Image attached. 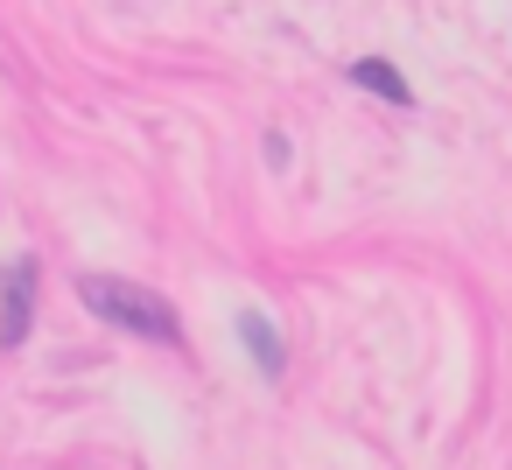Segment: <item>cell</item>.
<instances>
[{"instance_id":"1","label":"cell","mask_w":512,"mask_h":470,"mask_svg":"<svg viewBox=\"0 0 512 470\" xmlns=\"http://www.w3.org/2000/svg\"><path fill=\"white\" fill-rule=\"evenodd\" d=\"M78 302H85L92 316L120 323V330L148 337V344H183L176 309H169L155 288H141V281H120V274H78Z\"/></svg>"},{"instance_id":"4","label":"cell","mask_w":512,"mask_h":470,"mask_svg":"<svg viewBox=\"0 0 512 470\" xmlns=\"http://www.w3.org/2000/svg\"><path fill=\"white\" fill-rule=\"evenodd\" d=\"M351 85L372 92V99H386V106H414V85H407L386 57H358V64H351Z\"/></svg>"},{"instance_id":"3","label":"cell","mask_w":512,"mask_h":470,"mask_svg":"<svg viewBox=\"0 0 512 470\" xmlns=\"http://www.w3.org/2000/svg\"><path fill=\"white\" fill-rule=\"evenodd\" d=\"M239 344H246V358H253V372H260V379H281L288 344H281V330H274L260 309H246V316H239Z\"/></svg>"},{"instance_id":"2","label":"cell","mask_w":512,"mask_h":470,"mask_svg":"<svg viewBox=\"0 0 512 470\" xmlns=\"http://www.w3.org/2000/svg\"><path fill=\"white\" fill-rule=\"evenodd\" d=\"M36 323V260H8L0 267V351H22Z\"/></svg>"}]
</instances>
